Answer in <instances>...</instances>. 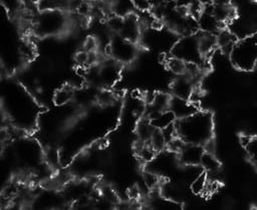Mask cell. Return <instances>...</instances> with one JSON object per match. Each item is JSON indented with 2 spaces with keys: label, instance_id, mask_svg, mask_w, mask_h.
Masks as SVG:
<instances>
[{
  "label": "cell",
  "instance_id": "cell-29",
  "mask_svg": "<svg viewBox=\"0 0 257 210\" xmlns=\"http://www.w3.org/2000/svg\"><path fill=\"white\" fill-rule=\"evenodd\" d=\"M1 1H2V0H0V2H1Z\"/></svg>",
  "mask_w": 257,
  "mask_h": 210
},
{
  "label": "cell",
  "instance_id": "cell-3",
  "mask_svg": "<svg viewBox=\"0 0 257 210\" xmlns=\"http://www.w3.org/2000/svg\"><path fill=\"white\" fill-rule=\"evenodd\" d=\"M232 64L239 70L250 71L257 65V33L250 34L234 44L229 53Z\"/></svg>",
  "mask_w": 257,
  "mask_h": 210
},
{
  "label": "cell",
  "instance_id": "cell-11",
  "mask_svg": "<svg viewBox=\"0 0 257 210\" xmlns=\"http://www.w3.org/2000/svg\"><path fill=\"white\" fill-rule=\"evenodd\" d=\"M197 37H198L199 50H200L202 56L206 59L207 56L210 55L217 48L216 34L198 31Z\"/></svg>",
  "mask_w": 257,
  "mask_h": 210
},
{
  "label": "cell",
  "instance_id": "cell-1",
  "mask_svg": "<svg viewBox=\"0 0 257 210\" xmlns=\"http://www.w3.org/2000/svg\"><path fill=\"white\" fill-rule=\"evenodd\" d=\"M174 124L178 137L185 143L204 146L213 139L214 122L209 112L199 110L187 118L176 120Z\"/></svg>",
  "mask_w": 257,
  "mask_h": 210
},
{
  "label": "cell",
  "instance_id": "cell-12",
  "mask_svg": "<svg viewBox=\"0 0 257 210\" xmlns=\"http://www.w3.org/2000/svg\"><path fill=\"white\" fill-rule=\"evenodd\" d=\"M237 37L234 33L226 29L225 27L220 29L216 33V41H217V47L221 49L222 52L229 54L234 46V44L237 41Z\"/></svg>",
  "mask_w": 257,
  "mask_h": 210
},
{
  "label": "cell",
  "instance_id": "cell-17",
  "mask_svg": "<svg viewBox=\"0 0 257 210\" xmlns=\"http://www.w3.org/2000/svg\"><path fill=\"white\" fill-rule=\"evenodd\" d=\"M154 129L155 127L151 124L149 119L147 118L141 119L136 128V134L138 136V140L144 143H149Z\"/></svg>",
  "mask_w": 257,
  "mask_h": 210
},
{
  "label": "cell",
  "instance_id": "cell-5",
  "mask_svg": "<svg viewBox=\"0 0 257 210\" xmlns=\"http://www.w3.org/2000/svg\"><path fill=\"white\" fill-rule=\"evenodd\" d=\"M172 55L179 57L186 62H194L199 65L205 60L199 50L197 33L182 36L173 45Z\"/></svg>",
  "mask_w": 257,
  "mask_h": 210
},
{
  "label": "cell",
  "instance_id": "cell-26",
  "mask_svg": "<svg viewBox=\"0 0 257 210\" xmlns=\"http://www.w3.org/2000/svg\"><path fill=\"white\" fill-rule=\"evenodd\" d=\"M135 8L140 11H148L151 8V0H131Z\"/></svg>",
  "mask_w": 257,
  "mask_h": 210
},
{
  "label": "cell",
  "instance_id": "cell-22",
  "mask_svg": "<svg viewBox=\"0 0 257 210\" xmlns=\"http://www.w3.org/2000/svg\"><path fill=\"white\" fill-rule=\"evenodd\" d=\"M123 22V16L117 14H110L106 17L105 26L112 34H118Z\"/></svg>",
  "mask_w": 257,
  "mask_h": 210
},
{
  "label": "cell",
  "instance_id": "cell-4",
  "mask_svg": "<svg viewBox=\"0 0 257 210\" xmlns=\"http://www.w3.org/2000/svg\"><path fill=\"white\" fill-rule=\"evenodd\" d=\"M104 50L109 57L120 64H128L137 56L136 43L124 39L118 34H112Z\"/></svg>",
  "mask_w": 257,
  "mask_h": 210
},
{
  "label": "cell",
  "instance_id": "cell-28",
  "mask_svg": "<svg viewBox=\"0 0 257 210\" xmlns=\"http://www.w3.org/2000/svg\"><path fill=\"white\" fill-rule=\"evenodd\" d=\"M253 1H255V2H257V0H253Z\"/></svg>",
  "mask_w": 257,
  "mask_h": 210
},
{
  "label": "cell",
  "instance_id": "cell-18",
  "mask_svg": "<svg viewBox=\"0 0 257 210\" xmlns=\"http://www.w3.org/2000/svg\"><path fill=\"white\" fill-rule=\"evenodd\" d=\"M149 144L152 146V148L157 153L164 152V150L167 148V141H166L163 131L161 129H158V128L154 129L152 136L150 138Z\"/></svg>",
  "mask_w": 257,
  "mask_h": 210
},
{
  "label": "cell",
  "instance_id": "cell-25",
  "mask_svg": "<svg viewBox=\"0 0 257 210\" xmlns=\"http://www.w3.org/2000/svg\"><path fill=\"white\" fill-rule=\"evenodd\" d=\"M97 48H98V42L94 36H88L82 44V49L88 52L97 51Z\"/></svg>",
  "mask_w": 257,
  "mask_h": 210
},
{
  "label": "cell",
  "instance_id": "cell-15",
  "mask_svg": "<svg viewBox=\"0 0 257 210\" xmlns=\"http://www.w3.org/2000/svg\"><path fill=\"white\" fill-rule=\"evenodd\" d=\"M212 14L223 24L232 21L236 17V10L232 5H215L213 4Z\"/></svg>",
  "mask_w": 257,
  "mask_h": 210
},
{
  "label": "cell",
  "instance_id": "cell-20",
  "mask_svg": "<svg viewBox=\"0 0 257 210\" xmlns=\"http://www.w3.org/2000/svg\"><path fill=\"white\" fill-rule=\"evenodd\" d=\"M186 64L187 62L184 61L183 59L176 57V56H171L167 58L166 60V65L168 69L173 72L175 75H182L185 73L186 70Z\"/></svg>",
  "mask_w": 257,
  "mask_h": 210
},
{
  "label": "cell",
  "instance_id": "cell-19",
  "mask_svg": "<svg viewBox=\"0 0 257 210\" xmlns=\"http://www.w3.org/2000/svg\"><path fill=\"white\" fill-rule=\"evenodd\" d=\"M171 95H168L163 92H158L155 94V98L151 104H148V109L157 111V112H163L168 110L169 102H170Z\"/></svg>",
  "mask_w": 257,
  "mask_h": 210
},
{
  "label": "cell",
  "instance_id": "cell-21",
  "mask_svg": "<svg viewBox=\"0 0 257 210\" xmlns=\"http://www.w3.org/2000/svg\"><path fill=\"white\" fill-rule=\"evenodd\" d=\"M208 183V174L206 171H202L191 182V191L194 194H203Z\"/></svg>",
  "mask_w": 257,
  "mask_h": 210
},
{
  "label": "cell",
  "instance_id": "cell-8",
  "mask_svg": "<svg viewBox=\"0 0 257 210\" xmlns=\"http://www.w3.org/2000/svg\"><path fill=\"white\" fill-rule=\"evenodd\" d=\"M168 110L173 113L176 120H180V119L187 118L193 115L194 113L198 112L199 107H198V103H194L189 99L171 95Z\"/></svg>",
  "mask_w": 257,
  "mask_h": 210
},
{
  "label": "cell",
  "instance_id": "cell-16",
  "mask_svg": "<svg viewBox=\"0 0 257 210\" xmlns=\"http://www.w3.org/2000/svg\"><path fill=\"white\" fill-rule=\"evenodd\" d=\"M204 171L207 173H213V172H218L221 168V164L219 160L216 158L214 153L210 152H204L201 160H200V165Z\"/></svg>",
  "mask_w": 257,
  "mask_h": 210
},
{
  "label": "cell",
  "instance_id": "cell-23",
  "mask_svg": "<svg viewBox=\"0 0 257 210\" xmlns=\"http://www.w3.org/2000/svg\"><path fill=\"white\" fill-rule=\"evenodd\" d=\"M142 177H143V181H144V183L146 184V186H147L149 189H151V190L156 189L157 186L159 185L160 178H159V176L157 175V173H155V172H153V171H149V170L145 171V172L143 173V176H142Z\"/></svg>",
  "mask_w": 257,
  "mask_h": 210
},
{
  "label": "cell",
  "instance_id": "cell-9",
  "mask_svg": "<svg viewBox=\"0 0 257 210\" xmlns=\"http://www.w3.org/2000/svg\"><path fill=\"white\" fill-rule=\"evenodd\" d=\"M196 87L195 83L190 77L185 74L177 75L171 84L172 95L189 99L192 91Z\"/></svg>",
  "mask_w": 257,
  "mask_h": 210
},
{
  "label": "cell",
  "instance_id": "cell-7",
  "mask_svg": "<svg viewBox=\"0 0 257 210\" xmlns=\"http://www.w3.org/2000/svg\"><path fill=\"white\" fill-rule=\"evenodd\" d=\"M205 150L202 145L185 143L181 150L177 153V156L182 165L198 166L200 165V160Z\"/></svg>",
  "mask_w": 257,
  "mask_h": 210
},
{
  "label": "cell",
  "instance_id": "cell-24",
  "mask_svg": "<svg viewBox=\"0 0 257 210\" xmlns=\"http://www.w3.org/2000/svg\"><path fill=\"white\" fill-rule=\"evenodd\" d=\"M20 53L25 60H32L35 55V48L30 41H23L20 45Z\"/></svg>",
  "mask_w": 257,
  "mask_h": 210
},
{
  "label": "cell",
  "instance_id": "cell-2",
  "mask_svg": "<svg viewBox=\"0 0 257 210\" xmlns=\"http://www.w3.org/2000/svg\"><path fill=\"white\" fill-rule=\"evenodd\" d=\"M69 25L68 16L61 10H39L35 15L32 29L41 36H55L63 33Z\"/></svg>",
  "mask_w": 257,
  "mask_h": 210
},
{
  "label": "cell",
  "instance_id": "cell-10",
  "mask_svg": "<svg viewBox=\"0 0 257 210\" xmlns=\"http://www.w3.org/2000/svg\"><path fill=\"white\" fill-rule=\"evenodd\" d=\"M199 31L205 33L216 34L220 29L224 28V24L217 20V18L212 14V12L203 10L197 17Z\"/></svg>",
  "mask_w": 257,
  "mask_h": 210
},
{
  "label": "cell",
  "instance_id": "cell-27",
  "mask_svg": "<svg viewBox=\"0 0 257 210\" xmlns=\"http://www.w3.org/2000/svg\"><path fill=\"white\" fill-rule=\"evenodd\" d=\"M215 5H231V0H212Z\"/></svg>",
  "mask_w": 257,
  "mask_h": 210
},
{
  "label": "cell",
  "instance_id": "cell-13",
  "mask_svg": "<svg viewBox=\"0 0 257 210\" xmlns=\"http://www.w3.org/2000/svg\"><path fill=\"white\" fill-rule=\"evenodd\" d=\"M148 119L150 120L151 124L155 128H158L161 130L174 124L176 121L175 116L169 110H166L163 112H154L148 117Z\"/></svg>",
  "mask_w": 257,
  "mask_h": 210
},
{
  "label": "cell",
  "instance_id": "cell-6",
  "mask_svg": "<svg viewBox=\"0 0 257 210\" xmlns=\"http://www.w3.org/2000/svg\"><path fill=\"white\" fill-rule=\"evenodd\" d=\"M141 34L142 25L140 23L139 17L133 13L124 15L122 26L118 32V35L131 42L137 43L141 38Z\"/></svg>",
  "mask_w": 257,
  "mask_h": 210
},
{
  "label": "cell",
  "instance_id": "cell-14",
  "mask_svg": "<svg viewBox=\"0 0 257 210\" xmlns=\"http://www.w3.org/2000/svg\"><path fill=\"white\" fill-rule=\"evenodd\" d=\"M75 90L76 88L71 84H65L61 87H58L52 95V100L58 107L65 106L73 100Z\"/></svg>",
  "mask_w": 257,
  "mask_h": 210
}]
</instances>
